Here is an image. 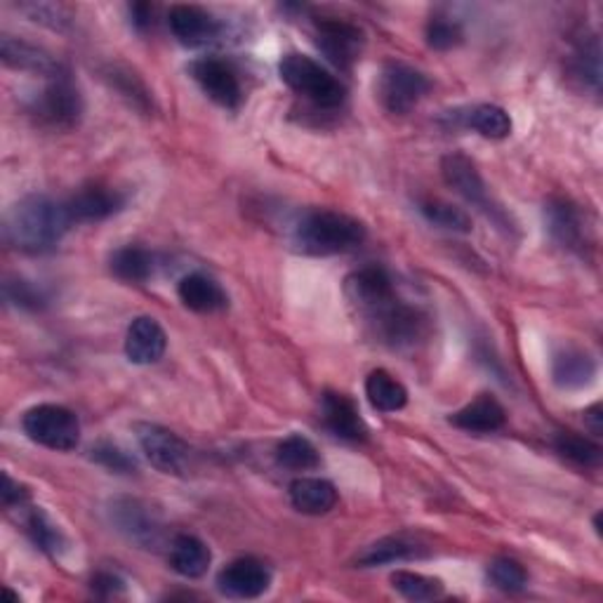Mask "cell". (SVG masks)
I'll list each match as a JSON object with an SVG mask.
<instances>
[{
  "instance_id": "1",
  "label": "cell",
  "mask_w": 603,
  "mask_h": 603,
  "mask_svg": "<svg viewBox=\"0 0 603 603\" xmlns=\"http://www.w3.org/2000/svg\"><path fill=\"white\" fill-rule=\"evenodd\" d=\"M71 224L74 220L68 215L66 203L43 197V193H31L8 210L3 236L14 251L35 255L55 247Z\"/></svg>"
},
{
  "instance_id": "2",
  "label": "cell",
  "mask_w": 603,
  "mask_h": 603,
  "mask_svg": "<svg viewBox=\"0 0 603 603\" xmlns=\"http://www.w3.org/2000/svg\"><path fill=\"white\" fill-rule=\"evenodd\" d=\"M366 241V226L337 210H309L295 226V245L305 255H342Z\"/></svg>"
},
{
  "instance_id": "3",
  "label": "cell",
  "mask_w": 603,
  "mask_h": 603,
  "mask_svg": "<svg viewBox=\"0 0 603 603\" xmlns=\"http://www.w3.org/2000/svg\"><path fill=\"white\" fill-rule=\"evenodd\" d=\"M278 74L290 91L307 97L318 109H337L347 99V87L316 60L290 52L281 60Z\"/></svg>"
},
{
  "instance_id": "4",
  "label": "cell",
  "mask_w": 603,
  "mask_h": 603,
  "mask_svg": "<svg viewBox=\"0 0 603 603\" xmlns=\"http://www.w3.org/2000/svg\"><path fill=\"white\" fill-rule=\"evenodd\" d=\"M24 434L50 451H74L81 441V422L74 411L64 405H33L22 417Z\"/></svg>"
},
{
  "instance_id": "5",
  "label": "cell",
  "mask_w": 603,
  "mask_h": 603,
  "mask_svg": "<svg viewBox=\"0 0 603 603\" xmlns=\"http://www.w3.org/2000/svg\"><path fill=\"white\" fill-rule=\"evenodd\" d=\"M368 324L378 340L392 349H411L430 332V318L417 307L405 305L399 297L387 307L368 316Z\"/></svg>"
},
{
  "instance_id": "6",
  "label": "cell",
  "mask_w": 603,
  "mask_h": 603,
  "mask_svg": "<svg viewBox=\"0 0 603 603\" xmlns=\"http://www.w3.org/2000/svg\"><path fill=\"white\" fill-rule=\"evenodd\" d=\"M83 95L78 85L64 71L52 76L43 93L33 99L31 114L52 130H74L83 118Z\"/></svg>"
},
{
  "instance_id": "7",
  "label": "cell",
  "mask_w": 603,
  "mask_h": 603,
  "mask_svg": "<svg viewBox=\"0 0 603 603\" xmlns=\"http://www.w3.org/2000/svg\"><path fill=\"white\" fill-rule=\"evenodd\" d=\"M432 81L411 64L387 62L380 76V99L389 114L403 116L413 112L430 93Z\"/></svg>"
},
{
  "instance_id": "8",
  "label": "cell",
  "mask_w": 603,
  "mask_h": 603,
  "mask_svg": "<svg viewBox=\"0 0 603 603\" xmlns=\"http://www.w3.org/2000/svg\"><path fill=\"white\" fill-rule=\"evenodd\" d=\"M135 434L139 448L145 451L149 463L163 474L182 476L191 467V448L174 432L161 427V424L137 422Z\"/></svg>"
},
{
  "instance_id": "9",
  "label": "cell",
  "mask_w": 603,
  "mask_h": 603,
  "mask_svg": "<svg viewBox=\"0 0 603 603\" xmlns=\"http://www.w3.org/2000/svg\"><path fill=\"white\" fill-rule=\"evenodd\" d=\"M314 41L330 64L349 71L361 60L366 35L357 24H351L347 20L321 17V20L314 22Z\"/></svg>"
},
{
  "instance_id": "10",
  "label": "cell",
  "mask_w": 603,
  "mask_h": 603,
  "mask_svg": "<svg viewBox=\"0 0 603 603\" xmlns=\"http://www.w3.org/2000/svg\"><path fill=\"white\" fill-rule=\"evenodd\" d=\"M441 172H443V180L448 182V187H453L467 203H472L474 208L486 212L488 218L503 224L505 212L490 201L484 177H482V172H478V168L474 166L469 156L457 154V151L448 154L441 161Z\"/></svg>"
},
{
  "instance_id": "11",
  "label": "cell",
  "mask_w": 603,
  "mask_h": 603,
  "mask_svg": "<svg viewBox=\"0 0 603 603\" xmlns=\"http://www.w3.org/2000/svg\"><path fill=\"white\" fill-rule=\"evenodd\" d=\"M544 224L547 232L561 247L571 253L584 255L590 247V229L588 222L582 220L580 208L571 201L557 197L544 205Z\"/></svg>"
},
{
  "instance_id": "12",
  "label": "cell",
  "mask_w": 603,
  "mask_h": 603,
  "mask_svg": "<svg viewBox=\"0 0 603 603\" xmlns=\"http://www.w3.org/2000/svg\"><path fill=\"white\" fill-rule=\"evenodd\" d=\"M345 290L351 305L359 307L366 318L396 299L392 276L378 267V264H368V267L353 272L345 281Z\"/></svg>"
},
{
  "instance_id": "13",
  "label": "cell",
  "mask_w": 603,
  "mask_h": 603,
  "mask_svg": "<svg viewBox=\"0 0 603 603\" xmlns=\"http://www.w3.org/2000/svg\"><path fill=\"white\" fill-rule=\"evenodd\" d=\"M191 76L201 85V91L212 102L224 106V109H236L241 104L243 91L239 74L232 68V64H226L224 60L201 57L191 64Z\"/></svg>"
},
{
  "instance_id": "14",
  "label": "cell",
  "mask_w": 603,
  "mask_h": 603,
  "mask_svg": "<svg viewBox=\"0 0 603 603\" xmlns=\"http://www.w3.org/2000/svg\"><path fill=\"white\" fill-rule=\"evenodd\" d=\"M109 511H112L114 526L133 542L149 549L161 542V536H163L161 519H158L156 511H151V507H147L145 503L120 498L112 503Z\"/></svg>"
},
{
  "instance_id": "15",
  "label": "cell",
  "mask_w": 603,
  "mask_h": 603,
  "mask_svg": "<svg viewBox=\"0 0 603 603\" xmlns=\"http://www.w3.org/2000/svg\"><path fill=\"white\" fill-rule=\"evenodd\" d=\"M269 584L272 571L267 569V563L253 557L232 561L218 575L220 592L232 599H257L269 590Z\"/></svg>"
},
{
  "instance_id": "16",
  "label": "cell",
  "mask_w": 603,
  "mask_h": 603,
  "mask_svg": "<svg viewBox=\"0 0 603 603\" xmlns=\"http://www.w3.org/2000/svg\"><path fill=\"white\" fill-rule=\"evenodd\" d=\"M126 208V197L118 189L104 184L81 187L66 201V210L74 222H102Z\"/></svg>"
},
{
  "instance_id": "17",
  "label": "cell",
  "mask_w": 603,
  "mask_h": 603,
  "mask_svg": "<svg viewBox=\"0 0 603 603\" xmlns=\"http://www.w3.org/2000/svg\"><path fill=\"white\" fill-rule=\"evenodd\" d=\"M170 31L187 47H203L220 35V22L199 6H174L168 14Z\"/></svg>"
},
{
  "instance_id": "18",
  "label": "cell",
  "mask_w": 603,
  "mask_h": 603,
  "mask_svg": "<svg viewBox=\"0 0 603 603\" xmlns=\"http://www.w3.org/2000/svg\"><path fill=\"white\" fill-rule=\"evenodd\" d=\"M168 347V335L161 324L151 316H139L130 324L126 335V353L137 366H151L163 359Z\"/></svg>"
},
{
  "instance_id": "19",
  "label": "cell",
  "mask_w": 603,
  "mask_h": 603,
  "mask_svg": "<svg viewBox=\"0 0 603 603\" xmlns=\"http://www.w3.org/2000/svg\"><path fill=\"white\" fill-rule=\"evenodd\" d=\"M505 422H507V413L503 403L490 394L476 396L472 403L459 408L457 413L451 415L453 427L472 432V434H493L503 430Z\"/></svg>"
},
{
  "instance_id": "20",
  "label": "cell",
  "mask_w": 603,
  "mask_h": 603,
  "mask_svg": "<svg viewBox=\"0 0 603 603\" xmlns=\"http://www.w3.org/2000/svg\"><path fill=\"white\" fill-rule=\"evenodd\" d=\"M324 422L326 427L345 441H366L368 427L359 413V405L353 403L347 394L328 392L324 394Z\"/></svg>"
},
{
  "instance_id": "21",
  "label": "cell",
  "mask_w": 603,
  "mask_h": 603,
  "mask_svg": "<svg viewBox=\"0 0 603 603\" xmlns=\"http://www.w3.org/2000/svg\"><path fill=\"white\" fill-rule=\"evenodd\" d=\"M0 60L17 71H31V74H43L47 78L62 74V66L55 57L22 39H14V35L0 39Z\"/></svg>"
},
{
  "instance_id": "22",
  "label": "cell",
  "mask_w": 603,
  "mask_h": 603,
  "mask_svg": "<svg viewBox=\"0 0 603 603\" xmlns=\"http://www.w3.org/2000/svg\"><path fill=\"white\" fill-rule=\"evenodd\" d=\"M177 293H180V299L187 309L199 311V314H215V311L226 309V305H229V297L222 290L220 283L212 281L205 274L184 276L180 281V288H177Z\"/></svg>"
},
{
  "instance_id": "23",
  "label": "cell",
  "mask_w": 603,
  "mask_h": 603,
  "mask_svg": "<svg viewBox=\"0 0 603 603\" xmlns=\"http://www.w3.org/2000/svg\"><path fill=\"white\" fill-rule=\"evenodd\" d=\"M290 503L297 511L309 517H321L337 505V490L326 478L302 476L290 484Z\"/></svg>"
},
{
  "instance_id": "24",
  "label": "cell",
  "mask_w": 603,
  "mask_h": 603,
  "mask_svg": "<svg viewBox=\"0 0 603 603\" xmlns=\"http://www.w3.org/2000/svg\"><path fill=\"white\" fill-rule=\"evenodd\" d=\"M596 378V361L582 349H563L552 361V380L561 389L590 387Z\"/></svg>"
},
{
  "instance_id": "25",
  "label": "cell",
  "mask_w": 603,
  "mask_h": 603,
  "mask_svg": "<svg viewBox=\"0 0 603 603\" xmlns=\"http://www.w3.org/2000/svg\"><path fill=\"white\" fill-rule=\"evenodd\" d=\"M210 561L212 554L208 544L197 536H177L170 544V565L172 571L180 573L182 578L197 580L205 575Z\"/></svg>"
},
{
  "instance_id": "26",
  "label": "cell",
  "mask_w": 603,
  "mask_h": 603,
  "mask_svg": "<svg viewBox=\"0 0 603 603\" xmlns=\"http://www.w3.org/2000/svg\"><path fill=\"white\" fill-rule=\"evenodd\" d=\"M420 557H424V549L415 540L405 536H392V538H382L378 542L368 544L357 557V563L363 565V569H375V565L413 561Z\"/></svg>"
},
{
  "instance_id": "27",
  "label": "cell",
  "mask_w": 603,
  "mask_h": 603,
  "mask_svg": "<svg viewBox=\"0 0 603 603\" xmlns=\"http://www.w3.org/2000/svg\"><path fill=\"white\" fill-rule=\"evenodd\" d=\"M366 396L380 413H396L408 403L405 387L387 370H372L366 380Z\"/></svg>"
},
{
  "instance_id": "28",
  "label": "cell",
  "mask_w": 603,
  "mask_h": 603,
  "mask_svg": "<svg viewBox=\"0 0 603 603\" xmlns=\"http://www.w3.org/2000/svg\"><path fill=\"white\" fill-rule=\"evenodd\" d=\"M109 267L120 281L145 283L154 274V255L139 245H126L112 255Z\"/></svg>"
},
{
  "instance_id": "29",
  "label": "cell",
  "mask_w": 603,
  "mask_h": 603,
  "mask_svg": "<svg viewBox=\"0 0 603 603\" xmlns=\"http://www.w3.org/2000/svg\"><path fill=\"white\" fill-rule=\"evenodd\" d=\"M463 123L467 128L476 130L488 139H505L511 135V118L503 109V106L495 104H478L463 116Z\"/></svg>"
},
{
  "instance_id": "30",
  "label": "cell",
  "mask_w": 603,
  "mask_h": 603,
  "mask_svg": "<svg viewBox=\"0 0 603 603\" xmlns=\"http://www.w3.org/2000/svg\"><path fill=\"white\" fill-rule=\"evenodd\" d=\"M276 459L281 467H286L290 472H311L316 467H321V455H318L316 446L309 438L299 434H293L278 443Z\"/></svg>"
},
{
  "instance_id": "31",
  "label": "cell",
  "mask_w": 603,
  "mask_h": 603,
  "mask_svg": "<svg viewBox=\"0 0 603 603\" xmlns=\"http://www.w3.org/2000/svg\"><path fill=\"white\" fill-rule=\"evenodd\" d=\"M554 451L563 459L584 469H596L601 465V448L588 436L575 432H559L554 436Z\"/></svg>"
},
{
  "instance_id": "32",
  "label": "cell",
  "mask_w": 603,
  "mask_h": 603,
  "mask_svg": "<svg viewBox=\"0 0 603 603\" xmlns=\"http://www.w3.org/2000/svg\"><path fill=\"white\" fill-rule=\"evenodd\" d=\"M27 530L33 540V544L41 549V552L50 554V557H60L66 549V538L60 530V526H55L50 521L47 514L43 509H33L29 511L27 517Z\"/></svg>"
},
{
  "instance_id": "33",
  "label": "cell",
  "mask_w": 603,
  "mask_h": 603,
  "mask_svg": "<svg viewBox=\"0 0 603 603\" xmlns=\"http://www.w3.org/2000/svg\"><path fill=\"white\" fill-rule=\"evenodd\" d=\"M420 212L424 215V220L441 229H448V232H457V234L472 232V218L463 208H457L453 203H446L441 199H424L420 201Z\"/></svg>"
},
{
  "instance_id": "34",
  "label": "cell",
  "mask_w": 603,
  "mask_h": 603,
  "mask_svg": "<svg viewBox=\"0 0 603 603\" xmlns=\"http://www.w3.org/2000/svg\"><path fill=\"white\" fill-rule=\"evenodd\" d=\"M573 74L592 87L594 93H599L601 87V47L596 35H590V39H582L573 52V62H571Z\"/></svg>"
},
{
  "instance_id": "35",
  "label": "cell",
  "mask_w": 603,
  "mask_h": 603,
  "mask_svg": "<svg viewBox=\"0 0 603 603\" xmlns=\"http://www.w3.org/2000/svg\"><path fill=\"white\" fill-rule=\"evenodd\" d=\"M392 588L411 601H434L443 594V582L422 573L396 571L392 575Z\"/></svg>"
},
{
  "instance_id": "36",
  "label": "cell",
  "mask_w": 603,
  "mask_h": 603,
  "mask_svg": "<svg viewBox=\"0 0 603 603\" xmlns=\"http://www.w3.org/2000/svg\"><path fill=\"white\" fill-rule=\"evenodd\" d=\"M112 81V85L116 87V91L130 99L133 106H137V109L141 112H149L151 106V95L147 91V85L141 83V78L137 74H133L130 68H123V66H112L109 68V76H106Z\"/></svg>"
},
{
  "instance_id": "37",
  "label": "cell",
  "mask_w": 603,
  "mask_h": 603,
  "mask_svg": "<svg viewBox=\"0 0 603 603\" xmlns=\"http://www.w3.org/2000/svg\"><path fill=\"white\" fill-rule=\"evenodd\" d=\"M488 580L495 584V588L503 590V592H521L526 584H528V573L523 565L519 561L514 559H495L490 565H488Z\"/></svg>"
},
{
  "instance_id": "38",
  "label": "cell",
  "mask_w": 603,
  "mask_h": 603,
  "mask_svg": "<svg viewBox=\"0 0 603 603\" xmlns=\"http://www.w3.org/2000/svg\"><path fill=\"white\" fill-rule=\"evenodd\" d=\"M463 39H465L463 27L451 20V17L436 14L427 24V43L434 50H453L463 43Z\"/></svg>"
},
{
  "instance_id": "39",
  "label": "cell",
  "mask_w": 603,
  "mask_h": 603,
  "mask_svg": "<svg viewBox=\"0 0 603 603\" xmlns=\"http://www.w3.org/2000/svg\"><path fill=\"white\" fill-rule=\"evenodd\" d=\"M93 459L97 465H102L104 469L116 472V474H133L137 469L135 457L130 453L123 451L116 443L109 441H99L97 446L93 448Z\"/></svg>"
},
{
  "instance_id": "40",
  "label": "cell",
  "mask_w": 603,
  "mask_h": 603,
  "mask_svg": "<svg viewBox=\"0 0 603 603\" xmlns=\"http://www.w3.org/2000/svg\"><path fill=\"white\" fill-rule=\"evenodd\" d=\"M3 295L10 305L20 309H41L45 305L43 293L24 278H8L3 286Z\"/></svg>"
},
{
  "instance_id": "41",
  "label": "cell",
  "mask_w": 603,
  "mask_h": 603,
  "mask_svg": "<svg viewBox=\"0 0 603 603\" xmlns=\"http://www.w3.org/2000/svg\"><path fill=\"white\" fill-rule=\"evenodd\" d=\"M20 12L31 17L33 22H41L50 29H60V31L71 22L68 10L64 6H55V3H24V6H20Z\"/></svg>"
},
{
  "instance_id": "42",
  "label": "cell",
  "mask_w": 603,
  "mask_h": 603,
  "mask_svg": "<svg viewBox=\"0 0 603 603\" xmlns=\"http://www.w3.org/2000/svg\"><path fill=\"white\" fill-rule=\"evenodd\" d=\"M0 495H3V505L6 507L24 505L29 500L27 486H22L20 482H14V478L10 474H3V490H0Z\"/></svg>"
},
{
  "instance_id": "43",
  "label": "cell",
  "mask_w": 603,
  "mask_h": 603,
  "mask_svg": "<svg viewBox=\"0 0 603 603\" xmlns=\"http://www.w3.org/2000/svg\"><path fill=\"white\" fill-rule=\"evenodd\" d=\"M93 590L99 596H116L118 592H123V582L114 573H97L93 578Z\"/></svg>"
},
{
  "instance_id": "44",
  "label": "cell",
  "mask_w": 603,
  "mask_h": 603,
  "mask_svg": "<svg viewBox=\"0 0 603 603\" xmlns=\"http://www.w3.org/2000/svg\"><path fill=\"white\" fill-rule=\"evenodd\" d=\"M154 14H156V8L151 3H135L130 6V17H133V24L145 31V29H151L154 27Z\"/></svg>"
},
{
  "instance_id": "45",
  "label": "cell",
  "mask_w": 603,
  "mask_h": 603,
  "mask_svg": "<svg viewBox=\"0 0 603 603\" xmlns=\"http://www.w3.org/2000/svg\"><path fill=\"white\" fill-rule=\"evenodd\" d=\"M584 424H588V430L596 436H601L603 432V415H601V403H594L592 408L584 411Z\"/></svg>"
}]
</instances>
